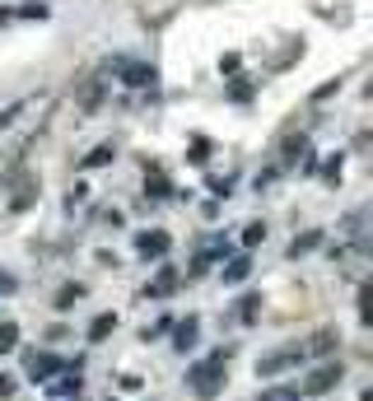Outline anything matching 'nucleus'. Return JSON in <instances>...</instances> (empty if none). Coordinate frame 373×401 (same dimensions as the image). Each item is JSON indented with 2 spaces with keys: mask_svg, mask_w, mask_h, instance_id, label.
Returning <instances> with one entry per match:
<instances>
[{
  "mask_svg": "<svg viewBox=\"0 0 373 401\" xmlns=\"http://www.w3.org/2000/svg\"><path fill=\"white\" fill-rule=\"evenodd\" d=\"M257 308H261L257 294H243V299H238V322H257Z\"/></svg>",
  "mask_w": 373,
  "mask_h": 401,
  "instance_id": "nucleus-15",
  "label": "nucleus"
},
{
  "mask_svg": "<svg viewBox=\"0 0 373 401\" xmlns=\"http://www.w3.org/2000/svg\"><path fill=\"white\" fill-rule=\"evenodd\" d=\"M75 299H84V285H66V290L57 294V312H70V308H75Z\"/></svg>",
  "mask_w": 373,
  "mask_h": 401,
  "instance_id": "nucleus-18",
  "label": "nucleus"
},
{
  "mask_svg": "<svg viewBox=\"0 0 373 401\" xmlns=\"http://www.w3.org/2000/svg\"><path fill=\"white\" fill-rule=\"evenodd\" d=\"M38 103H42L38 94H33V98H19V103H10V108L0 112V126H14V122L23 117V112H28V108H38Z\"/></svg>",
  "mask_w": 373,
  "mask_h": 401,
  "instance_id": "nucleus-10",
  "label": "nucleus"
},
{
  "mask_svg": "<svg viewBox=\"0 0 373 401\" xmlns=\"http://www.w3.org/2000/svg\"><path fill=\"white\" fill-rule=\"evenodd\" d=\"M136 247H140V256H163V252L173 247V238L163 234V229H154V234H140Z\"/></svg>",
  "mask_w": 373,
  "mask_h": 401,
  "instance_id": "nucleus-4",
  "label": "nucleus"
},
{
  "mask_svg": "<svg viewBox=\"0 0 373 401\" xmlns=\"http://www.w3.org/2000/svg\"><path fill=\"white\" fill-rule=\"evenodd\" d=\"M19 346V322H0V355H10Z\"/></svg>",
  "mask_w": 373,
  "mask_h": 401,
  "instance_id": "nucleus-16",
  "label": "nucleus"
},
{
  "mask_svg": "<svg viewBox=\"0 0 373 401\" xmlns=\"http://www.w3.org/2000/svg\"><path fill=\"white\" fill-rule=\"evenodd\" d=\"M10 392H14V383L5 378V373H0V397H10Z\"/></svg>",
  "mask_w": 373,
  "mask_h": 401,
  "instance_id": "nucleus-23",
  "label": "nucleus"
},
{
  "mask_svg": "<svg viewBox=\"0 0 373 401\" xmlns=\"http://www.w3.org/2000/svg\"><path fill=\"white\" fill-rule=\"evenodd\" d=\"M304 364V350L289 346V350H275V355H261L257 359V378H275V373H289V368Z\"/></svg>",
  "mask_w": 373,
  "mask_h": 401,
  "instance_id": "nucleus-2",
  "label": "nucleus"
},
{
  "mask_svg": "<svg viewBox=\"0 0 373 401\" xmlns=\"http://www.w3.org/2000/svg\"><path fill=\"white\" fill-rule=\"evenodd\" d=\"M369 303H373V294H369V285H364V290H360V317H364V322H373V308H369Z\"/></svg>",
  "mask_w": 373,
  "mask_h": 401,
  "instance_id": "nucleus-21",
  "label": "nucleus"
},
{
  "mask_svg": "<svg viewBox=\"0 0 373 401\" xmlns=\"http://www.w3.org/2000/svg\"><path fill=\"white\" fill-rule=\"evenodd\" d=\"M248 276H252V256H234L224 266V285H243Z\"/></svg>",
  "mask_w": 373,
  "mask_h": 401,
  "instance_id": "nucleus-9",
  "label": "nucleus"
},
{
  "mask_svg": "<svg viewBox=\"0 0 373 401\" xmlns=\"http://www.w3.org/2000/svg\"><path fill=\"white\" fill-rule=\"evenodd\" d=\"M196 336H201V322H196V317H187V322H178V327H173V346H178L182 355H187V350L196 346Z\"/></svg>",
  "mask_w": 373,
  "mask_h": 401,
  "instance_id": "nucleus-5",
  "label": "nucleus"
},
{
  "mask_svg": "<svg viewBox=\"0 0 373 401\" xmlns=\"http://www.w3.org/2000/svg\"><path fill=\"white\" fill-rule=\"evenodd\" d=\"M187 378H192V388H196L201 401L219 397V388H224V355H210V359H201V364H192Z\"/></svg>",
  "mask_w": 373,
  "mask_h": 401,
  "instance_id": "nucleus-1",
  "label": "nucleus"
},
{
  "mask_svg": "<svg viewBox=\"0 0 373 401\" xmlns=\"http://www.w3.org/2000/svg\"><path fill=\"white\" fill-rule=\"evenodd\" d=\"M317 243H322V229H308V234H299L294 243H289V256H304V252H313Z\"/></svg>",
  "mask_w": 373,
  "mask_h": 401,
  "instance_id": "nucleus-13",
  "label": "nucleus"
},
{
  "mask_svg": "<svg viewBox=\"0 0 373 401\" xmlns=\"http://www.w3.org/2000/svg\"><path fill=\"white\" fill-rule=\"evenodd\" d=\"M113 159H117L113 145H98V149H89V154H84V168H103V164H113Z\"/></svg>",
  "mask_w": 373,
  "mask_h": 401,
  "instance_id": "nucleus-17",
  "label": "nucleus"
},
{
  "mask_svg": "<svg viewBox=\"0 0 373 401\" xmlns=\"http://www.w3.org/2000/svg\"><path fill=\"white\" fill-rule=\"evenodd\" d=\"M108 401H117V397H108Z\"/></svg>",
  "mask_w": 373,
  "mask_h": 401,
  "instance_id": "nucleus-24",
  "label": "nucleus"
},
{
  "mask_svg": "<svg viewBox=\"0 0 373 401\" xmlns=\"http://www.w3.org/2000/svg\"><path fill=\"white\" fill-rule=\"evenodd\" d=\"M113 327H117L113 312H98V317L89 322V341H108V336H113Z\"/></svg>",
  "mask_w": 373,
  "mask_h": 401,
  "instance_id": "nucleus-12",
  "label": "nucleus"
},
{
  "mask_svg": "<svg viewBox=\"0 0 373 401\" xmlns=\"http://www.w3.org/2000/svg\"><path fill=\"white\" fill-rule=\"evenodd\" d=\"M364 220H369V210H364V205H360V210H350V215H345V224H340V234H345V238H364V229H360Z\"/></svg>",
  "mask_w": 373,
  "mask_h": 401,
  "instance_id": "nucleus-14",
  "label": "nucleus"
},
{
  "mask_svg": "<svg viewBox=\"0 0 373 401\" xmlns=\"http://www.w3.org/2000/svg\"><path fill=\"white\" fill-rule=\"evenodd\" d=\"M61 368H66V359H57V355H28V378L33 383H47Z\"/></svg>",
  "mask_w": 373,
  "mask_h": 401,
  "instance_id": "nucleus-3",
  "label": "nucleus"
},
{
  "mask_svg": "<svg viewBox=\"0 0 373 401\" xmlns=\"http://www.w3.org/2000/svg\"><path fill=\"white\" fill-rule=\"evenodd\" d=\"M145 191H149V196H168V182H163V178H154Z\"/></svg>",
  "mask_w": 373,
  "mask_h": 401,
  "instance_id": "nucleus-22",
  "label": "nucleus"
},
{
  "mask_svg": "<svg viewBox=\"0 0 373 401\" xmlns=\"http://www.w3.org/2000/svg\"><path fill=\"white\" fill-rule=\"evenodd\" d=\"M340 383V364H327V368H317L313 378H308V388L304 392H331Z\"/></svg>",
  "mask_w": 373,
  "mask_h": 401,
  "instance_id": "nucleus-6",
  "label": "nucleus"
},
{
  "mask_svg": "<svg viewBox=\"0 0 373 401\" xmlns=\"http://www.w3.org/2000/svg\"><path fill=\"white\" fill-rule=\"evenodd\" d=\"M331 346H336V336H331V332H317V336H313V341H308V350H304V359H308V355H327V350H331Z\"/></svg>",
  "mask_w": 373,
  "mask_h": 401,
  "instance_id": "nucleus-19",
  "label": "nucleus"
},
{
  "mask_svg": "<svg viewBox=\"0 0 373 401\" xmlns=\"http://www.w3.org/2000/svg\"><path fill=\"white\" fill-rule=\"evenodd\" d=\"M261 238H266V224H248V229H243V243L248 247H257Z\"/></svg>",
  "mask_w": 373,
  "mask_h": 401,
  "instance_id": "nucleus-20",
  "label": "nucleus"
},
{
  "mask_svg": "<svg viewBox=\"0 0 373 401\" xmlns=\"http://www.w3.org/2000/svg\"><path fill=\"white\" fill-rule=\"evenodd\" d=\"M122 75H126V84H154V66H136V61H122Z\"/></svg>",
  "mask_w": 373,
  "mask_h": 401,
  "instance_id": "nucleus-8",
  "label": "nucleus"
},
{
  "mask_svg": "<svg viewBox=\"0 0 373 401\" xmlns=\"http://www.w3.org/2000/svg\"><path fill=\"white\" fill-rule=\"evenodd\" d=\"M70 392H79V364H66L61 378L52 383V397H70Z\"/></svg>",
  "mask_w": 373,
  "mask_h": 401,
  "instance_id": "nucleus-7",
  "label": "nucleus"
},
{
  "mask_svg": "<svg viewBox=\"0 0 373 401\" xmlns=\"http://www.w3.org/2000/svg\"><path fill=\"white\" fill-rule=\"evenodd\" d=\"M173 290H178V271H168V266H163V271H159V280H154V285H149L145 294H154V299H163V294H173Z\"/></svg>",
  "mask_w": 373,
  "mask_h": 401,
  "instance_id": "nucleus-11",
  "label": "nucleus"
}]
</instances>
